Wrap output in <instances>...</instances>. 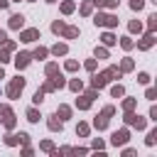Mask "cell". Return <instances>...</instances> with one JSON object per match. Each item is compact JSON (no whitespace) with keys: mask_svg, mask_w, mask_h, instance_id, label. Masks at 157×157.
<instances>
[{"mask_svg":"<svg viewBox=\"0 0 157 157\" xmlns=\"http://www.w3.org/2000/svg\"><path fill=\"white\" fill-rule=\"evenodd\" d=\"M150 44H152V34H147V37H145V39L140 42V49H147Z\"/></svg>","mask_w":157,"mask_h":157,"instance_id":"22","label":"cell"},{"mask_svg":"<svg viewBox=\"0 0 157 157\" xmlns=\"http://www.w3.org/2000/svg\"><path fill=\"white\" fill-rule=\"evenodd\" d=\"M66 69H69V71H76L78 64H76V61H66Z\"/></svg>","mask_w":157,"mask_h":157,"instance_id":"33","label":"cell"},{"mask_svg":"<svg viewBox=\"0 0 157 157\" xmlns=\"http://www.w3.org/2000/svg\"><path fill=\"white\" fill-rule=\"evenodd\" d=\"M56 115H61V120H66V118L71 115V108H69V105H59V110H56Z\"/></svg>","mask_w":157,"mask_h":157,"instance_id":"14","label":"cell"},{"mask_svg":"<svg viewBox=\"0 0 157 157\" xmlns=\"http://www.w3.org/2000/svg\"><path fill=\"white\" fill-rule=\"evenodd\" d=\"M132 105H135V101H132V98H128V101L123 103V108H125V110H132Z\"/></svg>","mask_w":157,"mask_h":157,"instance_id":"31","label":"cell"},{"mask_svg":"<svg viewBox=\"0 0 157 157\" xmlns=\"http://www.w3.org/2000/svg\"><path fill=\"white\" fill-rule=\"evenodd\" d=\"M155 137H157V132H155V130H152V132H150V135H147V145H155Z\"/></svg>","mask_w":157,"mask_h":157,"instance_id":"35","label":"cell"},{"mask_svg":"<svg viewBox=\"0 0 157 157\" xmlns=\"http://www.w3.org/2000/svg\"><path fill=\"white\" fill-rule=\"evenodd\" d=\"M42 150H47V152H54V145H52L49 140H44V142H42Z\"/></svg>","mask_w":157,"mask_h":157,"instance_id":"30","label":"cell"},{"mask_svg":"<svg viewBox=\"0 0 157 157\" xmlns=\"http://www.w3.org/2000/svg\"><path fill=\"white\" fill-rule=\"evenodd\" d=\"M69 86H71V91H81V81H71Z\"/></svg>","mask_w":157,"mask_h":157,"instance_id":"34","label":"cell"},{"mask_svg":"<svg viewBox=\"0 0 157 157\" xmlns=\"http://www.w3.org/2000/svg\"><path fill=\"white\" fill-rule=\"evenodd\" d=\"M130 32H140V22H130Z\"/></svg>","mask_w":157,"mask_h":157,"instance_id":"38","label":"cell"},{"mask_svg":"<svg viewBox=\"0 0 157 157\" xmlns=\"http://www.w3.org/2000/svg\"><path fill=\"white\" fill-rule=\"evenodd\" d=\"M96 56H103V59H105V56H108V52H105L103 47H98V49H96Z\"/></svg>","mask_w":157,"mask_h":157,"instance_id":"32","label":"cell"},{"mask_svg":"<svg viewBox=\"0 0 157 157\" xmlns=\"http://www.w3.org/2000/svg\"><path fill=\"white\" fill-rule=\"evenodd\" d=\"M7 54H10L7 49H5V52H0V64H5V61H10V59H7Z\"/></svg>","mask_w":157,"mask_h":157,"instance_id":"36","label":"cell"},{"mask_svg":"<svg viewBox=\"0 0 157 157\" xmlns=\"http://www.w3.org/2000/svg\"><path fill=\"white\" fill-rule=\"evenodd\" d=\"M101 39H103V44H115V37H113L110 32H105V34H103Z\"/></svg>","mask_w":157,"mask_h":157,"instance_id":"21","label":"cell"},{"mask_svg":"<svg viewBox=\"0 0 157 157\" xmlns=\"http://www.w3.org/2000/svg\"><path fill=\"white\" fill-rule=\"evenodd\" d=\"M0 113L5 115V118H2V123H5V128H12V125H15V113H12V110H10L7 105H0Z\"/></svg>","mask_w":157,"mask_h":157,"instance_id":"3","label":"cell"},{"mask_svg":"<svg viewBox=\"0 0 157 157\" xmlns=\"http://www.w3.org/2000/svg\"><path fill=\"white\" fill-rule=\"evenodd\" d=\"M137 81H140V83H147V81H150V76H147V74H140V76H137Z\"/></svg>","mask_w":157,"mask_h":157,"instance_id":"39","label":"cell"},{"mask_svg":"<svg viewBox=\"0 0 157 157\" xmlns=\"http://www.w3.org/2000/svg\"><path fill=\"white\" fill-rule=\"evenodd\" d=\"M32 101H34V103H42V101H44V91L39 88V91L34 93V98H32Z\"/></svg>","mask_w":157,"mask_h":157,"instance_id":"25","label":"cell"},{"mask_svg":"<svg viewBox=\"0 0 157 157\" xmlns=\"http://www.w3.org/2000/svg\"><path fill=\"white\" fill-rule=\"evenodd\" d=\"M47 2H56V0H47Z\"/></svg>","mask_w":157,"mask_h":157,"instance_id":"44","label":"cell"},{"mask_svg":"<svg viewBox=\"0 0 157 157\" xmlns=\"http://www.w3.org/2000/svg\"><path fill=\"white\" fill-rule=\"evenodd\" d=\"M93 125H96V128H98V130H103V128H105V125H108V113H105V110H103V113H101V115H98V118H96V120H93Z\"/></svg>","mask_w":157,"mask_h":157,"instance_id":"10","label":"cell"},{"mask_svg":"<svg viewBox=\"0 0 157 157\" xmlns=\"http://www.w3.org/2000/svg\"><path fill=\"white\" fill-rule=\"evenodd\" d=\"M64 37H66V39H74V37H78V29H76V27H66V29H64Z\"/></svg>","mask_w":157,"mask_h":157,"instance_id":"15","label":"cell"},{"mask_svg":"<svg viewBox=\"0 0 157 157\" xmlns=\"http://www.w3.org/2000/svg\"><path fill=\"white\" fill-rule=\"evenodd\" d=\"M0 78H5V74H2V66H0Z\"/></svg>","mask_w":157,"mask_h":157,"instance_id":"43","label":"cell"},{"mask_svg":"<svg viewBox=\"0 0 157 157\" xmlns=\"http://www.w3.org/2000/svg\"><path fill=\"white\" fill-rule=\"evenodd\" d=\"M66 49H69L66 44H54V47H52V54H56V56H64V54H66Z\"/></svg>","mask_w":157,"mask_h":157,"instance_id":"11","label":"cell"},{"mask_svg":"<svg viewBox=\"0 0 157 157\" xmlns=\"http://www.w3.org/2000/svg\"><path fill=\"white\" fill-rule=\"evenodd\" d=\"M93 22L101 25V27H115V25H118V17H115V15H103V12H98Z\"/></svg>","mask_w":157,"mask_h":157,"instance_id":"2","label":"cell"},{"mask_svg":"<svg viewBox=\"0 0 157 157\" xmlns=\"http://www.w3.org/2000/svg\"><path fill=\"white\" fill-rule=\"evenodd\" d=\"M10 27L12 29H22L25 27V15H12L10 17Z\"/></svg>","mask_w":157,"mask_h":157,"instance_id":"8","label":"cell"},{"mask_svg":"<svg viewBox=\"0 0 157 157\" xmlns=\"http://www.w3.org/2000/svg\"><path fill=\"white\" fill-rule=\"evenodd\" d=\"M5 42H7V34H5L2 29H0V44H5Z\"/></svg>","mask_w":157,"mask_h":157,"instance_id":"42","label":"cell"},{"mask_svg":"<svg viewBox=\"0 0 157 157\" xmlns=\"http://www.w3.org/2000/svg\"><path fill=\"white\" fill-rule=\"evenodd\" d=\"M44 56H47V49H44V47H39V49L32 52V59H44Z\"/></svg>","mask_w":157,"mask_h":157,"instance_id":"17","label":"cell"},{"mask_svg":"<svg viewBox=\"0 0 157 157\" xmlns=\"http://www.w3.org/2000/svg\"><path fill=\"white\" fill-rule=\"evenodd\" d=\"M91 10H93V2H83L81 5V15H91Z\"/></svg>","mask_w":157,"mask_h":157,"instance_id":"20","label":"cell"},{"mask_svg":"<svg viewBox=\"0 0 157 157\" xmlns=\"http://www.w3.org/2000/svg\"><path fill=\"white\" fill-rule=\"evenodd\" d=\"M7 5H10V0H0V10H7Z\"/></svg>","mask_w":157,"mask_h":157,"instance_id":"41","label":"cell"},{"mask_svg":"<svg viewBox=\"0 0 157 157\" xmlns=\"http://www.w3.org/2000/svg\"><path fill=\"white\" fill-rule=\"evenodd\" d=\"M118 0H103V7H115Z\"/></svg>","mask_w":157,"mask_h":157,"instance_id":"37","label":"cell"},{"mask_svg":"<svg viewBox=\"0 0 157 157\" xmlns=\"http://www.w3.org/2000/svg\"><path fill=\"white\" fill-rule=\"evenodd\" d=\"M56 71H59V66H56V64H49V66H47V74H49V76H54Z\"/></svg>","mask_w":157,"mask_h":157,"instance_id":"28","label":"cell"},{"mask_svg":"<svg viewBox=\"0 0 157 157\" xmlns=\"http://www.w3.org/2000/svg\"><path fill=\"white\" fill-rule=\"evenodd\" d=\"M108 81H110L108 74H96V76H93V88H103Z\"/></svg>","mask_w":157,"mask_h":157,"instance_id":"9","label":"cell"},{"mask_svg":"<svg viewBox=\"0 0 157 157\" xmlns=\"http://www.w3.org/2000/svg\"><path fill=\"white\" fill-rule=\"evenodd\" d=\"M76 132H78V135H88V125H86V123H81V125L76 128Z\"/></svg>","mask_w":157,"mask_h":157,"instance_id":"26","label":"cell"},{"mask_svg":"<svg viewBox=\"0 0 157 157\" xmlns=\"http://www.w3.org/2000/svg\"><path fill=\"white\" fill-rule=\"evenodd\" d=\"M20 39L22 42H34V39H39V29H25L20 34Z\"/></svg>","mask_w":157,"mask_h":157,"instance_id":"7","label":"cell"},{"mask_svg":"<svg viewBox=\"0 0 157 157\" xmlns=\"http://www.w3.org/2000/svg\"><path fill=\"white\" fill-rule=\"evenodd\" d=\"M29 2H32V0H29Z\"/></svg>","mask_w":157,"mask_h":157,"instance_id":"45","label":"cell"},{"mask_svg":"<svg viewBox=\"0 0 157 157\" xmlns=\"http://www.w3.org/2000/svg\"><path fill=\"white\" fill-rule=\"evenodd\" d=\"M120 44H123V49H132V39H130V37H123Z\"/></svg>","mask_w":157,"mask_h":157,"instance_id":"23","label":"cell"},{"mask_svg":"<svg viewBox=\"0 0 157 157\" xmlns=\"http://www.w3.org/2000/svg\"><path fill=\"white\" fill-rule=\"evenodd\" d=\"M64 86V78H52V81H47L44 86H42V91L47 93V91H56V88H61Z\"/></svg>","mask_w":157,"mask_h":157,"instance_id":"5","label":"cell"},{"mask_svg":"<svg viewBox=\"0 0 157 157\" xmlns=\"http://www.w3.org/2000/svg\"><path fill=\"white\" fill-rule=\"evenodd\" d=\"M86 69H88V71H93V69H96V61H93V59H91V61H86Z\"/></svg>","mask_w":157,"mask_h":157,"instance_id":"40","label":"cell"},{"mask_svg":"<svg viewBox=\"0 0 157 157\" xmlns=\"http://www.w3.org/2000/svg\"><path fill=\"white\" fill-rule=\"evenodd\" d=\"M123 93H125V91H123V86H113V96H115V98H120Z\"/></svg>","mask_w":157,"mask_h":157,"instance_id":"29","label":"cell"},{"mask_svg":"<svg viewBox=\"0 0 157 157\" xmlns=\"http://www.w3.org/2000/svg\"><path fill=\"white\" fill-rule=\"evenodd\" d=\"M29 61H32V54H27V52H22V54L15 56V66H17V69H25Z\"/></svg>","mask_w":157,"mask_h":157,"instance_id":"4","label":"cell"},{"mask_svg":"<svg viewBox=\"0 0 157 157\" xmlns=\"http://www.w3.org/2000/svg\"><path fill=\"white\" fill-rule=\"evenodd\" d=\"M142 5H145V0H130V7H132V10H140Z\"/></svg>","mask_w":157,"mask_h":157,"instance_id":"27","label":"cell"},{"mask_svg":"<svg viewBox=\"0 0 157 157\" xmlns=\"http://www.w3.org/2000/svg\"><path fill=\"white\" fill-rule=\"evenodd\" d=\"M110 142H113V145H125V142H128V130H118V132H113Z\"/></svg>","mask_w":157,"mask_h":157,"instance_id":"6","label":"cell"},{"mask_svg":"<svg viewBox=\"0 0 157 157\" xmlns=\"http://www.w3.org/2000/svg\"><path fill=\"white\" fill-rule=\"evenodd\" d=\"M22 88H25V78L17 76V78L10 81V86H7V96H10V98H17V96L22 93Z\"/></svg>","mask_w":157,"mask_h":157,"instance_id":"1","label":"cell"},{"mask_svg":"<svg viewBox=\"0 0 157 157\" xmlns=\"http://www.w3.org/2000/svg\"><path fill=\"white\" fill-rule=\"evenodd\" d=\"M27 120H29V123H37V120H39V113H37L34 108H29V110H27Z\"/></svg>","mask_w":157,"mask_h":157,"instance_id":"18","label":"cell"},{"mask_svg":"<svg viewBox=\"0 0 157 157\" xmlns=\"http://www.w3.org/2000/svg\"><path fill=\"white\" fill-rule=\"evenodd\" d=\"M64 29H66V25H64L61 20H56V22L52 25V32H56V34H64Z\"/></svg>","mask_w":157,"mask_h":157,"instance_id":"12","label":"cell"},{"mask_svg":"<svg viewBox=\"0 0 157 157\" xmlns=\"http://www.w3.org/2000/svg\"><path fill=\"white\" fill-rule=\"evenodd\" d=\"M47 125H49V130H61V120H56V118H49Z\"/></svg>","mask_w":157,"mask_h":157,"instance_id":"16","label":"cell"},{"mask_svg":"<svg viewBox=\"0 0 157 157\" xmlns=\"http://www.w3.org/2000/svg\"><path fill=\"white\" fill-rule=\"evenodd\" d=\"M130 69H132V61H130V59H125V61L120 64V71H130Z\"/></svg>","mask_w":157,"mask_h":157,"instance_id":"24","label":"cell"},{"mask_svg":"<svg viewBox=\"0 0 157 157\" xmlns=\"http://www.w3.org/2000/svg\"><path fill=\"white\" fill-rule=\"evenodd\" d=\"M61 12H64V15L74 12V2H69V0H66V2H61Z\"/></svg>","mask_w":157,"mask_h":157,"instance_id":"19","label":"cell"},{"mask_svg":"<svg viewBox=\"0 0 157 157\" xmlns=\"http://www.w3.org/2000/svg\"><path fill=\"white\" fill-rule=\"evenodd\" d=\"M88 105H91V98H88V96L76 98V108H88Z\"/></svg>","mask_w":157,"mask_h":157,"instance_id":"13","label":"cell"}]
</instances>
